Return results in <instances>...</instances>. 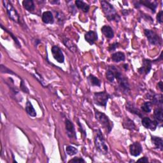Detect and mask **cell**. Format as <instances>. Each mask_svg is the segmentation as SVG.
I'll return each instance as SVG.
<instances>
[{"label": "cell", "mask_w": 163, "mask_h": 163, "mask_svg": "<svg viewBox=\"0 0 163 163\" xmlns=\"http://www.w3.org/2000/svg\"><path fill=\"white\" fill-rule=\"evenodd\" d=\"M126 109H127V110H128V111L130 112L131 113L134 114H135V115H137L139 116L140 117L142 118V115L140 111L138 109H137V108H136L133 106V105L131 104V103H127V105H126Z\"/></svg>", "instance_id": "484cf974"}, {"label": "cell", "mask_w": 163, "mask_h": 163, "mask_svg": "<svg viewBox=\"0 0 163 163\" xmlns=\"http://www.w3.org/2000/svg\"><path fill=\"white\" fill-rule=\"evenodd\" d=\"M110 98V94L105 91L96 92L94 94V102L98 106H104L106 108L107 102Z\"/></svg>", "instance_id": "5b68a950"}, {"label": "cell", "mask_w": 163, "mask_h": 163, "mask_svg": "<svg viewBox=\"0 0 163 163\" xmlns=\"http://www.w3.org/2000/svg\"><path fill=\"white\" fill-rule=\"evenodd\" d=\"M95 116H96V119L100 122L102 126L106 129V132L110 133L113 128V124L110 120L108 119V116L96 110H95Z\"/></svg>", "instance_id": "7a4b0ae2"}, {"label": "cell", "mask_w": 163, "mask_h": 163, "mask_svg": "<svg viewBox=\"0 0 163 163\" xmlns=\"http://www.w3.org/2000/svg\"><path fill=\"white\" fill-rule=\"evenodd\" d=\"M122 126H124L125 129H127L131 131L134 130L136 128V126L134 123V122L132 120H131L130 119H129L128 117H126L124 120L123 122H122Z\"/></svg>", "instance_id": "44dd1931"}, {"label": "cell", "mask_w": 163, "mask_h": 163, "mask_svg": "<svg viewBox=\"0 0 163 163\" xmlns=\"http://www.w3.org/2000/svg\"><path fill=\"white\" fill-rule=\"evenodd\" d=\"M65 126H66V130L68 137L70 138H77V135L75 133V129L73 124L69 120L66 119L65 121Z\"/></svg>", "instance_id": "8fae6325"}, {"label": "cell", "mask_w": 163, "mask_h": 163, "mask_svg": "<svg viewBox=\"0 0 163 163\" xmlns=\"http://www.w3.org/2000/svg\"><path fill=\"white\" fill-rule=\"evenodd\" d=\"M42 21L45 24H53L54 19L52 13L50 11H46L44 12L42 15Z\"/></svg>", "instance_id": "2e32d148"}, {"label": "cell", "mask_w": 163, "mask_h": 163, "mask_svg": "<svg viewBox=\"0 0 163 163\" xmlns=\"http://www.w3.org/2000/svg\"><path fill=\"white\" fill-rule=\"evenodd\" d=\"M123 67H124V68H125L126 70H127L128 69V64H124L123 65Z\"/></svg>", "instance_id": "74e56055"}, {"label": "cell", "mask_w": 163, "mask_h": 163, "mask_svg": "<svg viewBox=\"0 0 163 163\" xmlns=\"http://www.w3.org/2000/svg\"><path fill=\"white\" fill-rule=\"evenodd\" d=\"M94 143L96 149L100 152L103 154H106L108 153V147L106 145L103 135L100 129L97 130V134L94 138Z\"/></svg>", "instance_id": "3957f363"}, {"label": "cell", "mask_w": 163, "mask_h": 163, "mask_svg": "<svg viewBox=\"0 0 163 163\" xmlns=\"http://www.w3.org/2000/svg\"><path fill=\"white\" fill-rule=\"evenodd\" d=\"M151 140L155 147V148L159 149L161 151L163 150V140L161 138L157 137H152Z\"/></svg>", "instance_id": "d6986e66"}, {"label": "cell", "mask_w": 163, "mask_h": 163, "mask_svg": "<svg viewBox=\"0 0 163 163\" xmlns=\"http://www.w3.org/2000/svg\"><path fill=\"white\" fill-rule=\"evenodd\" d=\"M115 78L118 81L120 88L124 93H128L130 91V86L128 79L123 76L117 68H115Z\"/></svg>", "instance_id": "277c9868"}, {"label": "cell", "mask_w": 163, "mask_h": 163, "mask_svg": "<svg viewBox=\"0 0 163 163\" xmlns=\"http://www.w3.org/2000/svg\"><path fill=\"white\" fill-rule=\"evenodd\" d=\"M69 162H86L85 160L83 158H80V157H74L73 159H71L70 161H68Z\"/></svg>", "instance_id": "d6a6232c"}, {"label": "cell", "mask_w": 163, "mask_h": 163, "mask_svg": "<svg viewBox=\"0 0 163 163\" xmlns=\"http://www.w3.org/2000/svg\"><path fill=\"white\" fill-rule=\"evenodd\" d=\"M137 162H148V159L147 157H142L140 159H138L137 161Z\"/></svg>", "instance_id": "d590c367"}, {"label": "cell", "mask_w": 163, "mask_h": 163, "mask_svg": "<svg viewBox=\"0 0 163 163\" xmlns=\"http://www.w3.org/2000/svg\"><path fill=\"white\" fill-rule=\"evenodd\" d=\"M1 27H2V29H3L5 31H6L10 36H11V37L13 39V40H14V42H15V43H16V44L19 47H21V44H20V43H19V41H18V40H17V38L16 37V36H14V35H13L11 32H10L8 30H7L6 28H3V26L2 25L1 26Z\"/></svg>", "instance_id": "4dcf8cb0"}, {"label": "cell", "mask_w": 163, "mask_h": 163, "mask_svg": "<svg viewBox=\"0 0 163 163\" xmlns=\"http://www.w3.org/2000/svg\"><path fill=\"white\" fill-rule=\"evenodd\" d=\"M101 32L108 38H112L114 36V32L113 29L109 26H104L101 28Z\"/></svg>", "instance_id": "e0dca14e"}, {"label": "cell", "mask_w": 163, "mask_h": 163, "mask_svg": "<svg viewBox=\"0 0 163 163\" xmlns=\"http://www.w3.org/2000/svg\"><path fill=\"white\" fill-rule=\"evenodd\" d=\"M152 63L153 61H151L150 59H143L142 66L138 69V73L141 75H145L148 74L152 69Z\"/></svg>", "instance_id": "ba28073f"}, {"label": "cell", "mask_w": 163, "mask_h": 163, "mask_svg": "<svg viewBox=\"0 0 163 163\" xmlns=\"http://www.w3.org/2000/svg\"><path fill=\"white\" fill-rule=\"evenodd\" d=\"M157 87H159V89L161 90V92L163 91V84H162V82L160 81L157 84Z\"/></svg>", "instance_id": "8d00e7d4"}, {"label": "cell", "mask_w": 163, "mask_h": 163, "mask_svg": "<svg viewBox=\"0 0 163 163\" xmlns=\"http://www.w3.org/2000/svg\"><path fill=\"white\" fill-rule=\"evenodd\" d=\"M152 104L151 102L150 101L145 102L142 105V110L145 113H150L152 110Z\"/></svg>", "instance_id": "f1b7e54d"}, {"label": "cell", "mask_w": 163, "mask_h": 163, "mask_svg": "<svg viewBox=\"0 0 163 163\" xmlns=\"http://www.w3.org/2000/svg\"><path fill=\"white\" fill-rule=\"evenodd\" d=\"M119 43H114L112 45H110L109 48H108V50H109L110 52H112V51H114L116 50L117 48L119 47Z\"/></svg>", "instance_id": "836d02e7"}, {"label": "cell", "mask_w": 163, "mask_h": 163, "mask_svg": "<svg viewBox=\"0 0 163 163\" xmlns=\"http://www.w3.org/2000/svg\"><path fill=\"white\" fill-rule=\"evenodd\" d=\"M21 89H22V91H23L24 92H26V93H29V90L27 89L26 86L24 85V82L22 81L21 82Z\"/></svg>", "instance_id": "e575fe53"}, {"label": "cell", "mask_w": 163, "mask_h": 163, "mask_svg": "<svg viewBox=\"0 0 163 163\" xmlns=\"http://www.w3.org/2000/svg\"><path fill=\"white\" fill-rule=\"evenodd\" d=\"M126 59L125 54L123 52H117L112 55V59L115 63H119L120 61H124Z\"/></svg>", "instance_id": "ffe728a7"}, {"label": "cell", "mask_w": 163, "mask_h": 163, "mask_svg": "<svg viewBox=\"0 0 163 163\" xmlns=\"http://www.w3.org/2000/svg\"><path fill=\"white\" fill-rule=\"evenodd\" d=\"M137 4L140 5H143L148 8H150L153 13H155L157 7V3L156 2H151L149 0H143V1H140L137 2Z\"/></svg>", "instance_id": "9a60e30c"}, {"label": "cell", "mask_w": 163, "mask_h": 163, "mask_svg": "<svg viewBox=\"0 0 163 163\" xmlns=\"http://www.w3.org/2000/svg\"><path fill=\"white\" fill-rule=\"evenodd\" d=\"M142 125L147 129H151V131H155L159 125L158 122L156 120H152L149 117H143L142 120Z\"/></svg>", "instance_id": "30bf717a"}, {"label": "cell", "mask_w": 163, "mask_h": 163, "mask_svg": "<svg viewBox=\"0 0 163 163\" xmlns=\"http://www.w3.org/2000/svg\"><path fill=\"white\" fill-rule=\"evenodd\" d=\"M24 8L28 12H33L35 10V5L32 0H24L22 2Z\"/></svg>", "instance_id": "603a6c76"}, {"label": "cell", "mask_w": 163, "mask_h": 163, "mask_svg": "<svg viewBox=\"0 0 163 163\" xmlns=\"http://www.w3.org/2000/svg\"><path fill=\"white\" fill-rule=\"evenodd\" d=\"M52 54L54 58L59 63H63L64 61V54L61 49L57 45H54L52 48Z\"/></svg>", "instance_id": "9c48e42d"}, {"label": "cell", "mask_w": 163, "mask_h": 163, "mask_svg": "<svg viewBox=\"0 0 163 163\" xmlns=\"http://www.w3.org/2000/svg\"><path fill=\"white\" fill-rule=\"evenodd\" d=\"M76 6L80 10H82L84 12H88L90 8V7L87 3H84L82 1H80V0H77L75 2Z\"/></svg>", "instance_id": "83f0119b"}, {"label": "cell", "mask_w": 163, "mask_h": 163, "mask_svg": "<svg viewBox=\"0 0 163 163\" xmlns=\"http://www.w3.org/2000/svg\"><path fill=\"white\" fill-rule=\"evenodd\" d=\"M63 43L66 45V47H67L68 48L71 50V52H76L77 50L76 45L73 44V42H72V40H70V39L66 38H64L63 40Z\"/></svg>", "instance_id": "4316f807"}, {"label": "cell", "mask_w": 163, "mask_h": 163, "mask_svg": "<svg viewBox=\"0 0 163 163\" xmlns=\"http://www.w3.org/2000/svg\"><path fill=\"white\" fill-rule=\"evenodd\" d=\"M26 111L30 116L33 117H35L36 116V110H35V108L33 106V105L31 104V103L28 100L26 103Z\"/></svg>", "instance_id": "7402d4cb"}, {"label": "cell", "mask_w": 163, "mask_h": 163, "mask_svg": "<svg viewBox=\"0 0 163 163\" xmlns=\"http://www.w3.org/2000/svg\"><path fill=\"white\" fill-rule=\"evenodd\" d=\"M144 33L151 44L154 45H161L162 40L156 32L151 30H145Z\"/></svg>", "instance_id": "52a82bcc"}, {"label": "cell", "mask_w": 163, "mask_h": 163, "mask_svg": "<svg viewBox=\"0 0 163 163\" xmlns=\"http://www.w3.org/2000/svg\"><path fill=\"white\" fill-rule=\"evenodd\" d=\"M154 117L157 122H162L163 120V110L162 106L156 108L154 110Z\"/></svg>", "instance_id": "d4e9b609"}, {"label": "cell", "mask_w": 163, "mask_h": 163, "mask_svg": "<svg viewBox=\"0 0 163 163\" xmlns=\"http://www.w3.org/2000/svg\"><path fill=\"white\" fill-rule=\"evenodd\" d=\"M101 5L105 15L108 21L119 22L120 20V17L118 15L115 9L109 2L101 1Z\"/></svg>", "instance_id": "6da1fadb"}, {"label": "cell", "mask_w": 163, "mask_h": 163, "mask_svg": "<svg viewBox=\"0 0 163 163\" xmlns=\"http://www.w3.org/2000/svg\"><path fill=\"white\" fill-rule=\"evenodd\" d=\"M115 66H109L106 73V77L110 82H114L115 80Z\"/></svg>", "instance_id": "ac0fdd59"}, {"label": "cell", "mask_w": 163, "mask_h": 163, "mask_svg": "<svg viewBox=\"0 0 163 163\" xmlns=\"http://www.w3.org/2000/svg\"><path fill=\"white\" fill-rule=\"evenodd\" d=\"M98 34L93 31H89L85 35V40L90 45H93L98 40Z\"/></svg>", "instance_id": "5bb4252c"}, {"label": "cell", "mask_w": 163, "mask_h": 163, "mask_svg": "<svg viewBox=\"0 0 163 163\" xmlns=\"http://www.w3.org/2000/svg\"><path fill=\"white\" fill-rule=\"evenodd\" d=\"M143 151L142 147L138 142H135L129 146L130 154L134 157L139 156Z\"/></svg>", "instance_id": "7c38bea8"}, {"label": "cell", "mask_w": 163, "mask_h": 163, "mask_svg": "<svg viewBox=\"0 0 163 163\" xmlns=\"http://www.w3.org/2000/svg\"><path fill=\"white\" fill-rule=\"evenodd\" d=\"M157 22L160 24H162L163 22V12L161 10L157 16Z\"/></svg>", "instance_id": "1f68e13d"}, {"label": "cell", "mask_w": 163, "mask_h": 163, "mask_svg": "<svg viewBox=\"0 0 163 163\" xmlns=\"http://www.w3.org/2000/svg\"><path fill=\"white\" fill-rule=\"evenodd\" d=\"M87 80L90 85L92 86H97V87L101 86V81L97 77L92 75H90L88 76Z\"/></svg>", "instance_id": "cb8c5ba5"}, {"label": "cell", "mask_w": 163, "mask_h": 163, "mask_svg": "<svg viewBox=\"0 0 163 163\" xmlns=\"http://www.w3.org/2000/svg\"><path fill=\"white\" fill-rule=\"evenodd\" d=\"M66 152L68 155L72 156H74V155L77 154V152H78V150L75 147L71 146V145H69V146L66 147Z\"/></svg>", "instance_id": "f546056e"}, {"label": "cell", "mask_w": 163, "mask_h": 163, "mask_svg": "<svg viewBox=\"0 0 163 163\" xmlns=\"http://www.w3.org/2000/svg\"><path fill=\"white\" fill-rule=\"evenodd\" d=\"M3 4L7 9V12L9 18L16 22H19V16L16 8L8 1H3Z\"/></svg>", "instance_id": "8992f818"}, {"label": "cell", "mask_w": 163, "mask_h": 163, "mask_svg": "<svg viewBox=\"0 0 163 163\" xmlns=\"http://www.w3.org/2000/svg\"><path fill=\"white\" fill-rule=\"evenodd\" d=\"M148 98L149 100H152V104L156 105H161L162 106L163 103V99H162V94H156L154 91L151 92V94H148Z\"/></svg>", "instance_id": "4fadbf2b"}]
</instances>
